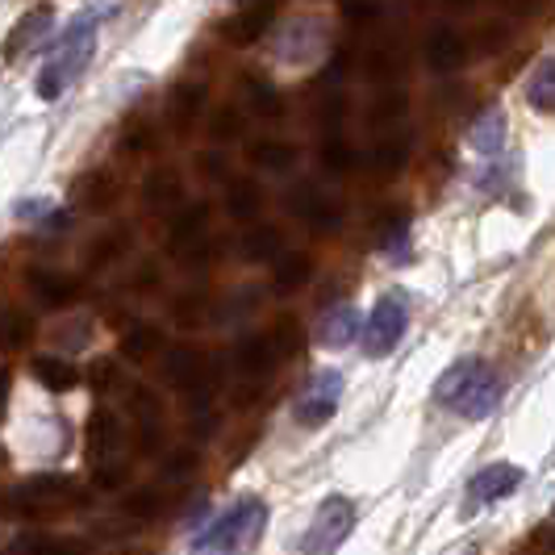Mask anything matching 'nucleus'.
Instances as JSON below:
<instances>
[{"mask_svg": "<svg viewBox=\"0 0 555 555\" xmlns=\"http://www.w3.org/2000/svg\"><path fill=\"white\" fill-rule=\"evenodd\" d=\"M263 530H268V505L259 498H243L196 530L189 555H250Z\"/></svg>", "mask_w": 555, "mask_h": 555, "instance_id": "1", "label": "nucleus"}, {"mask_svg": "<svg viewBox=\"0 0 555 555\" xmlns=\"http://www.w3.org/2000/svg\"><path fill=\"white\" fill-rule=\"evenodd\" d=\"M435 401L447 405L451 414L468 417V422L489 417L501 401V376L498 372H489L485 363L468 356V360L451 363L443 376H439V385H435Z\"/></svg>", "mask_w": 555, "mask_h": 555, "instance_id": "2", "label": "nucleus"}, {"mask_svg": "<svg viewBox=\"0 0 555 555\" xmlns=\"http://www.w3.org/2000/svg\"><path fill=\"white\" fill-rule=\"evenodd\" d=\"M92 51H96V13H83V17L72 22V29L59 38L55 51L42 63V72H38V96L42 101H59L83 76V67L92 63Z\"/></svg>", "mask_w": 555, "mask_h": 555, "instance_id": "3", "label": "nucleus"}, {"mask_svg": "<svg viewBox=\"0 0 555 555\" xmlns=\"http://www.w3.org/2000/svg\"><path fill=\"white\" fill-rule=\"evenodd\" d=\"M351 530H356V501L334 493V498H326L318 505L306 539H301V555H334L347 543Z\"/></svg>", "mask_w": 555, "mask_h": 555, "instance_id": "4", "label": "nucleus"}, {"mask_svg": "<svg viewBox=\"0 0 555 555\" xmlns=\"http://www.w3.org/2000/svg\"><path fill=\"white\" fill-rule=\"evenodd\" d=\"M405 326H410V306H405V297H401V293L380 297L376 309H372V318L363 322V351H367L372 360H385L389 351H397V343L405 338Z\"/></svg>", "mask_w": 555, "mask_h": 555, "instance_id": "5", "label": "nucleus"}, {"mask_svg": "<svg viewBox=\"0 0 555 555\" xmlns=\"http://www.w3.org/2000/svg\"><path fill=\"white\" fill-rule=\"evenodd\" d=\"M67 505H80V493L67 476H38L22 485L13 498H9V509L22 514V518H42L51 509H67Z\"/></svg>", "mask_w": 555, "mask_h": 555, "instance_id": "6", "label": "nucleus"}, {"mask_svg": "<svg viewBox=\"0 0 555 555\" xmlns=\"http://www.w3.org/2000/svg\"><path fill=\"white\" fill-rule=\"evenodd\" d=\"M205 225H209V205H189L176 222H171V234H167V250L180 255V263L189 268H201L209 259V238H205Z\"/></svg>", "mask_w": 555, "mask_h": 555, "instance_id": "7", "label": "nucleus"}, {"mask_svg": "<svg viewBox=\"0 0 555 555\" xmlns=\"http://www.w3.org/2000/svg\"><path fill=\"white\" fill-rule=\"evenodd\" d=\"M338 401H343V376H338L334 367H326V372H318L306 385V392H301V401H297V422L309 426V430H318V426H326L334 417Z\"/></svg>", "mask_w": 555, "mask_h": 555, "instance_id": "8", "label": "nucleus"}, {"mask_svg": "<svg viewBox=\"0 0 555 555\" xmlns=\"http://www.w3.org/2000/svg\"><path fill=\"white\" fill-rule=\"evenodd\" d=\"M284 205H288V214H297L318 234H334L343 225V209L322 189H313V184H293L288 196H284Z\"/></svg>", "mask_w": 555, "mask_h": 555, "instance_id": "9", "label": "nucleus"}, {"mask_svg": "<svg viewBox=\"0 0 555 555\" xmlns=\"http://www.w3.org/2000/svg\"><path fill=\"white\" fill-rule=\"evenodd\" d=\"M51 29H55V9H51V4H34L29 13H22V22L9 29V38H4V59L17 63V59L34 55L38 47H47Z\"/></svg>", "mask_w": 555, "mask_h": 555, "instance_id": "10", "label": "nucleus"}, {"mask_svg": "<svg viewBox=\"0 0 555 555\" xmlns=\"http://www.w3.org/2000/svg\"><path fill=\"white\" fill-rule=\"evenodd\" d=\"M518 485H522V468H514V464H489V468L476 473L473 485H468V509L498 505V501L509 498Z\"/></svg>", "mask_w": 555, "mask_h": 555, "instance_id": "11", "label": "nucleus"}, {"mask_svg": "<svg viewBox=\"0 0 555 555\" xmlns=\"http://www.w3.org/2000/svg\"><path fill=\"white\" fill-rule=\"evenodd\" d=\"M29 293L42 301L47 309H67L80 301V280L51 272V268H29Z\"/></svg>", "mask_w": 555, "mask_h": 555, "instance_id": "12", "label": "nucleus"}, {"mask_svg": "<svg viewBox=\"0 0 555 555\" xmlns=\"http://www.w3.org/2000/svg\"><path fill=\"white\" fill-rule=\"evenodd\" d=\"M276 347H272V334H243L234 343V367L247 376V380H263L272 367H276Z\"/></svg>", "mask_w": 555, "mask_h": 555, "instance_id": "13", "label": "nucleus"}, {"mask_svg": "<svg viewBox=\"0 0 555 555\" xmlns=\"http://www.w3.org/2000/svg\"><path fill=\"white\" fill-rule=\"evenodd\" d=\"M356 338H363V318L356 306H334L322 313V322H318V343H322V347L343 351V347H351Z\"/></svg>", "mask_w": 555, "mask_h": 555, "instance_id": "14", "label": "nucleus"}, {"mask_svg": "<svg viewBox=\"0 0 555 555\" xmlns=\"http://www.w3.org/2000/svg\"><path fill=\"white\" fill-rule=\"evenodd\" d=\"M117 447H121V422L109 410H92L88 426H83V451H88V460L92 464H105V460H113Z\"/></svg>", "mask_w": 555, "mask_h": 555, "instance_id": "15", "label": "nucleus"}, {"mask_svg": "<svg viewBox=\"0 0 555 555\" xmlns=\"http://www.w3.org/2000/svg\"><path fill=\"white\" fill-rule=\"evenodd\" d=\"M142 201H146L151 214H171V209H180V201H184V180H180V171H176V167H155V171L146 176V184H142Z\"/></svg>", "mask_w": 555, "mask_h": 555, "instance_id": "16", "label": "nucleus"}, {"mask_svg": "<svg viewBox=\"0 0 555 555\" xmlns=\"http://www.w3.org/2000/svg\"><path fill=\"white\" fill-rule=\"evenodd\" d=\"M76 205L83 214H109L117 205V180H113L105 167H92L76 180Z\"/></svg>", "mask_w": 555, "mask_h": 555, "instance_id": "17", "label": "nucleus"}, {"mask_svg": "<svg viewBox=\"0 0 555 555\" xmlns=\"http://www.w3.org/2000/svg\"><path fill=\"white\" fill-rule=\"evenodd\" d=\"M426 63H430V72H460L464 63H468V42H464V34H455V29H435L430 38H426Z\"/></svg>", "mask_w": 555, "mask_h": 555, "instance_id": "18", "label": "nucleus"}, {"mask_svg": "<svg viewBox=\"0 0 555 555\" xmlns=\"http://www.w3.org/2000/svg\"><path fill=\"white\" fill-rule=\"evenodd\" d=\"M272 26V4H255V9H243L234 17L222 22V38L230 47H255Z\"/></svg>", "mask_w": 555, "mask_h": 555, "instance_id": "19", "label": "nucleus"}, {"mask_svg": "<svg viewBox=\"0 0 555 555\" xmlns=\"http://www.w3.org/2000/svg\"><path fill=\"white\" fill-rule=\"evenodd\" d=\"M130 410H134V422H139V443L146 451L164 443V405L151 389H130Z\"/></svg>", "mask_w": 555, "mask_h": 555, "instance_id": "20", "label": "nucleus"}, {"mask_svg": "<svg viewBox=\"0 0 555 555\" xmlns=\"http://www.w3.org/2000/svg\"><path fill=\"white\" fill-rule=\"evenodd\" d=\"M205 109V83H176L171 88V101H167V117H171V126L184 134V130H193V121L201 117Z\"/></svg>", "mask_w": 555, "mask_h": 555, "instance_id": "21", "label": "nucleus"}, {"mask_svg": "<svg viewBox=\"0 0 555 555\" xmlns=\"http://www.w3.org/2000/svg\"><path fill=\"white\" fill-rule=\"evenodd\" d=\"M29 372H34L38 385H47V392H67L80 385V367L59 360V356H38V360L29 363Z\"/></svg>", "mask_w": 555, "mask_h": 555, "instance_id": "22", "label": "nucleus"}, {"mask_svg": "<svg viewBox=\"0 0 555 555\" xmlns=\"http://www.w3.org/2000/svg\"><path fill=\"white\" fill-rule=\"evenodd\" d=\"M225 209L234 222H255L263 209V189L255 180H230L225 184Z\"/></svg>", "mask_w": 555, "mask_h": 555, "instance_id": "23", "label": "nucleus"}, {"mask_svg": "<svg viewBox=\"0 0 555 555\" xmlns=\"http://www.w3.org/2000/svg\"><path fill=\"white\" fill-rule=\"evenodd\" d=\"M243 259L247 263H268V259H280V250H284V234H280L276 225H250L247 234H243Z\"/></svg>", "mask_w": 555, "mask_h": 555, "instance_id": "24", "label": "nucleus"}, {"mask_svg": "<svg viewBox=\"0 0 555 555\" xmlns=\"http://www.w3.org/2000/svg\"><path fill=\"white\" fill-rule=\"evenodd\" d=\"M318 42H322V26L318 22H293V26L284 29V38H280V55L288 59V63H306V59H313Z\"/></svg>", "mask_w": 555, "mask_h": 555, "instance_id": "25", "label": "nucleus"}, {"mask_svg": "<svg viewBox=\"0 0 555 555\" xmlns=\"http://www.w3.org/2000/svg\"><path fill=\"white\" fill-rule=\"evenodd\" d=\"M309 280H313V259H309V255L288 250V255H280L276 259V272H272L276 293H297V288H306Z\"/></svg>", "mask_w": 555, "mask_h": 555, "instance_id": "26", "label": "nucleus"}, {"mask_svg": "<svg viewBox=\"0 0 555 555\" xmlns=\"http://www.w3.org/2000/svg\"><path fill=\"white\" fill-rule=\"evenodd\" d=\"M164 351V334L159 326H146V322H134L130 331L121 334V356L130 363H146L151 356H159Z\"/></svg>", "mask_w": 555, "mask_h": 555, "instance_id": "27", "label": "nucleus"}, {"mask_svg": "<svg viewBox=\"0 0 555 555\" xmlns=\"http://www.w3.org/2000/svg\"><path fill=\"white\" fill-rule=\"evenodd\" d=\"M527 101H530V109H539V113H552L555 117V55L552 59H543L534 72H530V80H527Z\"/></svg>", "mask_w": 555, "mask_h": 555, "instance_id": "28", "label": "nucleus"}, {"mask_svg": "<svg viewBox=\"0 0 555 555\" xmlns=\"http://www.w3.org/2000/svg\"><path fill=\"white\" fill-rule=\"evenodd\" d=\"M410 159V134H397V139H380L372 146V159L367 167L376 171V176H397L401 167Z\"/></svg>", "mask_w": 555, "mask_h": 555, "instance_id": "29", "label": "nucleus"}, {"mask_svg": "<svg viewBox=\"0 0 555 555\" xmlns=\"http://www.w3.org/2000/svg\"><path fill=\"white\" fill-rule=\"evenodd\" d=\"M473 146L480 155H498L501 146H505V113L493 105V109H485L476 117L473 126Z\"/></svg>", "mask_w": 555, "mask_h": 555, "instance_id": "30", "label": "nucleus"}, {"mask_svg": "<svg viewBox=\"0 0 555 555\" xmlns=\"http://www.w3.org/2000/svg\"><path fill=\"white\" fill-rule=\"evenodd\" d=\"M405 238H410V214L405 209H385V214H376V243L392 255H401L405 250Z\"/></svg>", "mask_w": 555, "mask_h": 555, "instance_id": "31", "label": "nucleus"}, {"mask_svg": "<svg viewBox=\"0 0 555 555\" xmlns=\"http://www.w3.org/2000/svg\"><path fill=\"white\" fill-rule=\"evenodd\" d=\"M13 547H17V555H83L76 539H59V534H42V530L22 534Z\"/></svg>", "mask_w": 555, "mask_h": 555, "instance_id": "32", "label": "nucleus"}, {"mask_svg": "<svg viewBox=\"0 0 555 555\" xmlns=\"http://www.w3.org/2000/svg\"><path fill=\"white\" fill-rule=\"evenodd\" d=\"M34 338V318L22 309H0V351H22Z\"/></svg>", "mask_w": 555, "mask_h": 555, "instance_id": "33", "label": "nucleus"}, {"mask_svg": "<svg viewBox=\"0 0 555 555\" xmlns=\"http://www.w3.org/2000/svg\"><path fill=\"white\" fill-rule=\"evenodd\" d=\"M126 247H130V230H126V225H121V230H109V234H101V238L88 247V268H92V272L109 268Z\"/></svg>", "mask_w": 555, "mask_h": 555, "instance_id": "34", "label": "nucleus"}, {"mask_svg": "<svg viewBox=\"0 0 555 555\" xmlns=\"http://www.w3.org/2000/svg\"><path fill=\"white\" fill-rule=\"evenodd\" d=\"M250 159L263 167V171H288V167L297 164V146H288V142H255L250 146Z\"/></svg>", "mask_w": 555, "mask_h": 555, "instance_id": "35", "label": "nucleus"}, {"mask_svg": "<svg viewBox=\"0 0 555 555\" xmlns=\"http://www.w3.org/2000/svg\"><path fill=\"white\" fill-rule=\"evenodd\" d=\"M243 88H247L250 109L259 113V117H280V113H284V101H280V92L268 80H259V76H247V80H243Z\"/></svg>", "mask_w": 555, "mask_h": 555, "instance_id": "36", "label": "nucleus"}, {"mask_svg": "<svg viewBox=\"0 0 555 555\" xmlns=\"http://www.w3.org/2000/svg\"><path fill=\"white\" fill-rule=\"evenodd\" d=\"M322 167L334 171V176H347V171H356L360 167V155H356V146L351 142H343L338 134L322 142Z\"/></svg>", "mask_w": 555, "mask_h": 555, "instance_id": "37", "label": "nucleus"}, {"mask_svg": "<svg viewBox=\"0 0 555 555\" xmlns=\"http://www.w3.org/2000/svg\"><path fill=\"white\" fill-rule=\"evenodd\" d=\"M272 347H276L280 360H293V356L306 347V331H301V322H297V318H280L276 331H272Z\"/></svg>", "mask_w": 555, "mask_h": 555, "instance_id": "38", "label": "nucleus"}, {"mask_svg": "<svg viewBox=\"0 0 555 555\" xmlns=\"http://www.w3.org/2000/svg\"><path fill=\"white\" fill-rule=\"evenodd\" d=\"M121 509H126L130 518L146 522V518H155V514L164 509V493H159V489H134V493L121 498Z\"/></svg>", "mask_w": 555, "mask_h": 555, "instance_id": "39", "label": "nucleus"}, {"mask_svg": "<svg viewBox=\"0 0 555 555\" xmlns=\"http://www.w3.org/2000/svg\"><path fill=\"white\" fill-rule=\"evenodd\" d=\"M205 313H209V301H205L201 293H189V297H180V301L171 306V318H176L184 331H196V326L205 322Z\"/></svg>", "mask_w": 555, "mask_h": 555, "instance_id": "40", "label": "nucleus"}, {"mask_svg": "<svg viewBox=\"0 0 555 555\" xmlns=\"http://www.w3.org/2000/svg\"><path fill=\"white\" fill-rule=\"evenodd\" d=\"M259 309V288H234L230 293V301L222 306V318L225 322H243Z\"/></svg>", "mask_w": 555, "mask_h": 555, "instance_id": "41", "label": "nucleus"}, {"mask_svg": "<svg viewBox=\"0 0 555 555\" xmlns=\"http://www.w3.org/2000/svg\"><path fill=\"white\" fill-rule=\"evenodd\" d=\"M151 146H155V130H151L146 121H130L126 134H121V151H126V155H146Z\"/></svg>", "mask_w": 555, "mask_h": 555, "instance_id": "42", "label": "nucleus"}, {"mask_svg": "<svg viewBox=\"0 0 555 555\" xmlns=\"http://www.w3.org/2000/svg\"><path fill=\"white\" fill-rule=\"evenodd\" d=\"M338 9H343V17L356 22V26H367V22L380 17V0H338Z\"/></svg>", "mask_w": 555, "mask_h": 555, "instance_id": "43", "label": "nucleus"}, {"mask_svg": "<svg viewBox=\"0 0 555 555\" xmlns=\"http://www.w3.org/2000/svg\"><path fill=\"white\" fill-rule=\"evenodd\" d=\"M55 209H51V201H42V196H26V201H17L13 205V218H22V222H47Z\"/></svg>", "mask_w": 555, "mask_h": 555, "instance_id": "44", "label": "nucleus"}, {"mask_svg": "<svg viewBox=\"0 0 555 555\" xmlns=\"http://www.w3.org/2000/svg\"><path fill=\"white\" fill-rule=\"evenodd\" d=\"M209 134H214V139H222V142L238 139V109H234V105H225V109L214 113V126H209Z\"/></svg>", "mask_w": 555, "mask_h": 555, "instance_id": "45", "label": "nucleus"}, {"mask_svg": "<svg viewBox=\"0 0 555 555\" xmlns=\"http://www.w3.org/2000/svg\"><path fill=\"white\" fill-rule=\"evenodd\" d=\"M401 113H405V96H401V92H385V96L372 105V121L385 126V121H397Z\"/></svg>", "mask_w": 555, "mask_h": 555, "instance_id": "46", "label": "nucleus"}, {"mask_svg": "<svg viewBox=\"0 0 555 555\" xmlns=\"http://www.w3.org/2000/svg\"><path fill=\"white\" fill-rule=\"evenodd\" d=\"M88 385L96 392H109V385H117V367L113 360H96L92 363V372H88Z\"/></svg>", "mask_w": 555, "mask_h": 555, "instance_id": "47", "label": "nucleus"}, {"mask_svg": "<svg viewBox=\"0 0 555 555\" xmlns=\"http://www.w3.org/2000/svg\"><path fill=\"white\" fill-rule=\"evenodd\" d=\"M126 476H130V464H96V485L101 489H117V485H126Z\"/></svg>", "mask_w": 555, "mask_h": 555, "instance_id": "48", "label": "nucleus"}, {"mask_svg": "<svg viewBox=\"0 0 555 555\" xmlns=\"http://www.w3.org/2000/svg\"><path fill=\"white\" fill-rule=\"evenodd\" d=\"M476 42H480V51H489V55H493V51H501V47L509 42V26H501V22H493V26L480 29V38H476Z\"/></svg>", "mask_w": 555, "mask_h": 555, "instance_id": "49", "label": "nucleus"}, {"mask_svg": "<svg viewBox=\"0 0 555 555\" xmlns=\"http://www.w3.org/2000/svg\"><path fill=\"white\" fill-rule=\"evenodd\" d=\"M196 167H201L205 180H225V155H218V151H201Z\"/></svg>", "mask_w": 555, "mask_h": 555, "instance_id": "50", "label": "nucleus"}, {"mask_svg": "<svg viewBox=\"0 0 555 555\" xmlns=\"http://www.w3.org/2000/svg\"><path fill=\"white\" fill-rule=\"evenodd\" d=\"M193 468H196V451H176V455L164 464L167 476H189Z\"/></svg>", "mask_w": 555, "mask_h": 555, "instance_id": "51", "label": "nucleus"}, {"mask_svg": "<svg viewBox=\"0 0 555 555\" xmlns=\"http://www.w3.org/2000/svg\"><path fill=\"white\" fill-rule=\"evenodd\" d=\"M505 4V13H514V17H539L543 9H547V0H501Z\"/></svg>", "mask_w": 555, "mask_h": 555, "instance_id": "52", "label": "nucleus"}, {"mask_svg": "<svg viewBox=\"0 0 555 555\" xmlns=\"http://www.w3.org/2000/svg\"><path fill=\"white\" fill-rule=\"evenodd\" d=\"M4 405H9V367H0V417H4Z\"/></svg>", "mask_w": 555, "mask_h": 555, "instance_id": "53", "label": "nucleus"}, {"mask_svg": "<svg viewBox=\"0 0 555 555\" xmlns=\"http://www.w3.org/2000/svg\"><path fill=\"white\" fill-rule=\"evenodd\" d=\"M447 4H451V9H473L476 0H447Z\"/></svg>", "mask_w": 555, "mask_h": 555, "instance_id": "54", "label": "nucleus"}, {"mask_svg": "<svg viewBox=\"0 0 555 555\" xmlns=\"http://www.w3.org/2000/svg\"><path fill=\"white\" fill-rule=\"evenodd\" d=\"M243 9H255V4H272V0H238Z\"/></svg>", "mask_w": 555, "mask_h": 555, "instance_id": "55", "label": "nucleus"}, {"mask_svg": "<svg viewBox=\"0 0 555 555\" xmlns=\"http://www.w3.org/2000/svg\"><path fill=\"white\" fill-rule=\"evenodd\" d=\"M547 555H555V534H552V543H547Z\"/></svg>", "mask_w": 555, "mask_h": 555, "instance_id": "56", "label": "nucleus"}, {"mask_svg": "<svg viewBox=\"0 0 555 555\" xmlns=\"http://www.w3.org/2000/svg\"><path fill=\"white\" fill-rule=\"evenodd\" d=\"M464 555H480V552H464Z\"/></svg>", "mask_w": 555, "mask_h": 555, "instance_id": "57", "label": "nucleus"}]
</instances>
